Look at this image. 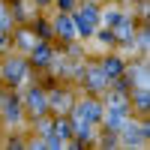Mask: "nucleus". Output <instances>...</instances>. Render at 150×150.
<instances>
[{
    "label": "nucleus",
    "instance_id": "nucleus-6",
    "mask_svg": "<svg viewBox=\"0 0 150 150\" xmlns=\"http://www.w3.org/2000/svg\"><path fill=\"white\" fill-rule=\"evenodd\" d=\"M54 27H57V33H63V39H75V21L69 15H57Z\"/></svg>",
    "mask_w": 150,
    "mask_h": 150
},
{
    "label": "nucleus",
    "instance_id": "nucleus-11",
    "mask_svg": "<svg viewBox=\"0 0 150 150\" xmlns=\"http://www.w3.org/2000/svg\"><path fill=\"white\" fill-rule=\"evenodd\" d=\"M120 18H123V15H120V9H117V6H111V9L102 12V21H105V24H117Z\"/></svg>",
    "mask_w": 150,
    "mask_h": 150
},
{
    "label": "nucleus",
    "instance_id": "nucleus-15",
    "mask_svg": "<svg viewBox=\"0 0 150 150\" xmlns=\"http://www.w3.org/2000/svg\"><path fill=\"white\" fill-rule=\"evenodd\" d=\"M51 105H69V96L66 93H51Z\"/></svg>",
    "mask_w": 150,
    "mask_h": 150
},
{
    "label": "nucleus",
    "instance_id": "nucleus-3",
    "mask_svg": "<svg viewBox=\"0 0 150 150\" xmlns=\"http://www.w3.org/2000/svg\"><path fill=\"white\" fill-rule=\"evenodd\" d=\"M3 75H6V78H9L12 84L24 81V78H27V66H24V60H15V57H12L9 63L3 66Z\"/></svg>",
    "mask_w": 150,
    "mask_h": 150
},
{
    "label": "nucleus",
    "instance_id": "nucleus-16",
    "mask_svg": "<svg viewBox=\"0 0 150 150\" xmlns=\"http://www.w3.org/2000/svg\"><path fill=\"white\" fill-rule=\"evenodd\" d=\"M30 36H33V33H21V45H27V48H33V45H36V42H33V39H30Z\"/></svg>",
    "mask_w": 150,
    "mask_h": 150
},
{
    "label": "nucleus",
    "instance_id": "nucleus-4",
    "mask_svg": "<svg viewBox=\"0 0 150 150\" xmlns=\"http://www.w3.org/2000/svg\"><path fill=\"white\" fill-rule=\"evenodd\" d=\"M105 126L111 132H120L123 126H126V111H123V108H111L108 117H105Z\"/></svg>",
    "mask_w": 150,
    "mask_h": 150
},
{
    "label": "nucleus",
    "instance_id": "nucleus-8",
    "mask_svg": "<svg viewBox=\"0 0 150 150\" xmlns=\"http://www.w3.org/2000/svg\"><path fill=\"white\" fill-rule=\"evenodd\" d=\"M102 72L108 75V81H111V78H117V75L123 72V66H120V60H117V57H108L105 63H102Z\"/></svg>",
    "mask_w": 150,
    "mask_h": 150
},
{
    "label": "nucleus",
    "instance_id": "nucleus-9",
    "mask_svg": "<svg viewBox=\"0 0 150 150\" xmlns=\"http://www.w3.org/2000/svg\"><path fill=\"white\" fill-rule=\"evenodd\" d=\"M33 60H36V63H48V60H51L48 45H33Z\"/></svg>",
    "mask_w": 150,
    "mask_h": 150
},
{
    "label": "nucleus",
    "instance_id": "nucleus-14",
    "mask_svg": "<svg viewBox=\"0 0 150 150\" xmlns=\"http://www.w3.org/2000/svg\"><path fill=\"white\" fill-rule=\"evenodd\" d=\"M18 114H21V111H18V102H9V105H6V117H9V120H18Z\"/></svg>",
    "mask_w": 150,
    "mask_h": 150
},
{
    "label": "nucleus",
    "instance_id": "nucleus-10",
    "mask_svg": "<svg viewBox=\"0 0 150 150\" xmlns=\"http://www.w3.org/2000/svg\"><path fill=\"white\" fill-rule=\"evenodd\" d=\"M132 78H135V84H138V87H147V66L138 63V66L132 69Z\"/></svg>",
    "mask_w": 150,
    "mask_h": 150
},
{
    "label": "nucleus",
    "instance_id": "nucleus-5",
    "mask_svg": "<svg viewBox=\"0 0 150 150\" xmlns=\"http://www.w3.org/2000/svg\"><path fill=\"white\" fill-rule=\"evenodd\" d=\"M27 105H30L33 114H42V111L48 108V96H45L42 90H30V93H27Z\"/></svg>",
    "mask_w": 150,
    "mask_h": 150
},
{
    "label": "nucleus",
    "instance_id": "nucleus-7",
    "mask_svg": "<svg viewBox=\"0 0 150 150\" xmlns=\"http://www.w3.org/2000/svg\"><path fill=\"white\" fill-rule=\"evenodd\" d=\"M108 84V75L102 69H87V87L90 90H99V87H105Z\"/></svg>",
    "mask_w": 150,
    "mask_h": 150
},
{
    "label": "nucleus",
    "instance_id": "nucleus-2",
    "mask_svg": "<svg viewBox=\"0 0 150 150\" xmlns=\"http://www.w3.org/2000/svg\"><path fill=\"white\" fill-rule=\"evenodd\" d=\"M75 117H81L87 123H99L102 120V108L96 102H81V105H75Z\"/></svg>",
    "mask_w": 150,
    "mask_h": 150
},
{
    "label": "nucleus",
    "instance_id": "nucleus-13",
    "mask_svg": "<svg viewBox=\"0 0 150 150\" xmlns=\"http://www.w3.org/2000/svg\"><path fill=\"white\" fill-rule=\"evenodd\" d=\"M9 24H12V15H9V12H6V6L0 3V30H6Z\"/></svg>",
    "mask_w": 150,
    "mask_h": 150
},
{
    "label": "nucleus",
    "instance_id": "nucleus-12",
    "mask_svg": "<svg viewBox=\"0 0 150 150\" xmlns=\"http://www.w3.org/2000/svg\"><path fill=\"white\" fill-rule=\"evenodd\" d=\"M108 105H111V108H123V111H126V99H123V93H111V96H108Z\"/></svg>",
    "mask_w": 150,
    "mask_h": 150
},
{
    "label": "nucleus",
    "instance_id": "nucleus-1",
    "mask_svg": "<svg viewBox=\"0 0 150 150\" xmlns=\"http://www.w3.org/2000/svg\"><path fill=\"white\" fill-rule=\"evenodd\" d=\"M72 21H75V33H84V36H90V33L96 30L99 12H96L93 6H81V9L72 15Z\"/></svg>",
    "mask_w": 150,
    "mask_h": 150
},
{
    "label": "nucleus",
    "instance_id": "nucleus-17",
    "mask_svg": "<svg viewBox=\"0 0 150 150\" xmlns=\"http://www.w3.org/2000/svg\"><path fill=\"white\" fill-rule=\"evenodd\" d=\"M39 3H45V0H39Z\"/></svg>",
    "mask_w": 150,
    "mask_h": 150
}]
</instances>
